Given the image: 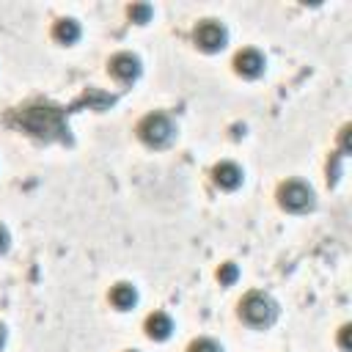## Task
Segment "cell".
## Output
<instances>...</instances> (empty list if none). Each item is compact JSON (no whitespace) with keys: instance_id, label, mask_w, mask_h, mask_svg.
I'll return each mask as SVG.
<instances>
[{"instance_id":"cell-6","label":"cell","mask_w":352,"mask_h":352,"mask_svg":"<svg viewBox=\"0 0 352 352\" xmlns=\"http://www.w3.org/2000/svg\"><path fill=\"white\" fill-rule=\"evenodd\" d=\"M107 69H110V74H113L118 82H132V80H138V74H140V60H138L132 52H118V55L110 58Z\"/></svg>"},{"instance_id":"cell-2","label":"cell","mask_w":352,"mask_h":352,"mask_svg":"<svg viewBox=\"0 0 352 352\" xmlns=\"http://www.w3.org/2000/svg\"><path fill=\"white\" fill-rule=\"evenodd\" d=\"M176 135V126L170 121V116L165 113H148L140 124H138V138L151 146V148H160V146H168Z\"/></svg>"},{"instance_id":"cell-16","label":"cell","mask_w":352,"mask_h":352,"mask_svg":"<svg viewBox=\"0 0 352 352\" xmlns=\"http://www.w3.org/2000/svg\"><path fill=\"white\" fill-rule=\"evenodd\" d=\"M341 349H344V352H349V324H344V327H341Z\"/></svg>"},{"instance_id":"cell-13","label":"cell","mask_w":352,"mask_h":352,"mask_svg":"<svg viewBox=\"0 0 352 352\" xmlns=\"http://www.w3.org/2000/svg\"><path fill=\"white\" fill-rule=\"evenodd\" d=\"M82 102H85V104H94L96 110H104V107L113 104V96H107V94H102V91H96V88H88L85 96H82Z\"/></svg>"},{"instance_id":"cell-1","label":"cell","mask_w":352,"mask_h":352,"mask_svg":"<svg viewBox=\"0 0 352 352\" xmlns=\"http://www.w3.org/2000/svg\"><path fill=\"white\" fill-rule=\"evenodd\" d=\"M11 121L16 126H22L25 132H30L33 138H41V140H52V138H60L63 140V138H69L63 107H50V104L25 107V110L14 113Z\"/></svg>"},{"instance_id":"cell-5","label":"cell","mask_w":352,"mask_h":352,"mask_svg":"<svg viewBox=\"0 0 352 352\" xmlns=\"http://www.w3.org/2000/svg\"><path fill=\"white\" fill-rule=\"evenodd\" d=\"M226 38H228L226 28H223L220 22H214V19H204V22L195 28V44H198L204 52H217V50H223V47H226Z\"/></svg>"},{"instance_id":"cell-15","label":"cell","mask_w":352,"mask_h":352,"mask_svg":"<svg viewBox=\"0 0 352 352\" xmlns=\"http://www.w3.org/2000/svg\"><path fill=\"white\" fill-rule=\"evenodd\" d=\"M187 352H223V349H220V344L212 341V338H195V341L187 346Z\"/></svg>"},{"instance_id":"cell-4","label":"cell","mask_w":352,"mask_h":352,"mask_svg":"<svg viewBox=\"0 0 352 352\" xmlns=\"http://www.w3.org/2000/svg\"><path fill=\"white\" fill-rule=\"evenodd\" d=\"M278 204L286 212H305L314 206V190L300 179H289L278 187Z\"/></svg>"},{"instance_id":"cell-3","label":"cell","mask_w":352,"mask_h":352,"mask_svg":"<svg viewBox=\"0 0 352 352\" xmlns=\"http://www.w3.org/2000/svg\"><path fill=\"white\" fill-rule=\"evenodd\" d=\"M275 314H278L275 302L267 294H261V292H250L239 302V316L250 327H267V324H272L275 322Z\"/></svg>"},{"instance_id":"cell-17","label":"cell","mask_w":352,"mask_h":352,"mask_svg":"<svg viewBox=\"0 0 352 352\" xmlns=\"http://www.w3.org/2000/svg\"><path fill=\"white\" fill-rule=\"evenodd\" d=\"M6 248H8V231H6L3 226H0V253H3Z\"/></svg>"},{"instance_id":"cell-8","label":"cell","mask_w":352,"mask_h":352,"mask_svg":"<svg viewBox=\"0 0 352 352\" xmlns=\"http://www.w3.org/2000/svg\"><path fill=\"white\" fill-rule=\"evenodd\" d=\"M212 179H214V184L223 187V190H236V187L242 184V168H239L236 162H220V165H214Z\"/></svg>"},{"instance_id":"cell-12","label":"cell","mask_w":352,"mask_h":352,"mask_svg":"<svg viewBox=\"0 0 352 352\" xmlns=\"http://www.w3.org/2000/svg\"><path fill=\"white\" fill-rule=\"evenodd\" d=\"M126 14H129V19H132V22H138V25H143V22H148V19H151V14H154V8H151L148 3H132V6L126 8Z\"/></svg>"},{"instance_id":"cell-7","label":"cell","mask_w":352,"mask_h":352,"mask_svg":"<svg viewBox=\"0 0 352 352\" xmlns=\"http://www.w3.org/2000/svg\"><path fill=\"white\" fill-rule=\"evenodd\" d=\"M234 69L242 77H258L264 72V55L258 50H242L234 58Z\"/></svg>"},{"instance_id":"cell-18","label":"cell","mask_w":352,"mask_h":352,"mask_svg":"<svg viewBox=\"0 0 352 352\" xmlns=\"http://www.w3.org/2000/svg\"><path fill=\"white\" fill-rule=\"evenodd\" d=\"M3 341H6V330L0 327V346H3Z\"/></svg>"},{"instance_id":"cell-9","label":"cell","mask_w":352,"mask_h":352,"mask_svg":"<svg viewBox=\"0 0 352 352\" xmlns=\"http://www.w3.org/2000/svg\"><path fill=\"white\" fill-rule=\"evenodd\" d=\"M146 333H148V338H154V341H165V338L173 333V319H170L165 311H154V314H148V319H146Z\"/></svg>"},{"instance_id":"cell-11","label":"cell","mask_w":352,"mask_h":352,"mask_svg":"<svg viewBox=\"0 0 352 352\" xmlns=\"http://www.w3.org/2000/svg\"><path fill=\"white\" fill-rule=\"evenodd\" d=\"M52 36H55V41H60V44H74V41L80 38V22H77V19L63 16V19H58V22H55Z\"/></svg>"},{"instance_id":"cell-10","label":"cell","mask_w":352,"mask_h":352,"mask_svg":"<svg viewBox=\"0 0 352 352\" xmlns=\"http://www.w3.org/2000/svg\"><path fill=\"white\" fill-rule=\"evenodd\" d=\"M110 302L118 308V311H129L135 302H138V292L132 283H116L110 289Z\"/></svg>"},{"instance_id":"cell-14","label":"cell","mask_w":352,"mask_h":352,"mask_svg":"<svg viewBox=\"0 0 352 352\" xmlns=\"http://www.w3.org/2000/svg\"><path fill=\"white\" fill-rule=\"evenodd\" d=\"M236 278H239V270H236V264H231V261L220 264V270H217V280H220L223 286H231Z\"/></svg>"}]
</instances>
